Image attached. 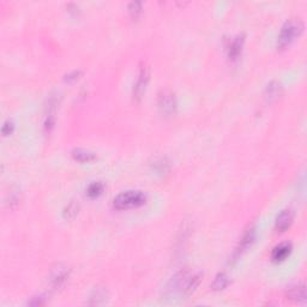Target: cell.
Returning <instances> with one entry per match:
<instances>
[{
  "label": "cell",
  "mask_w": 307,
  "mask_h": 307,
  "mask_svg": "<svg viewBox=\"0 0 307 307\" xmlns=\"http://www.w3.org/2000/svg\"><path fill=\"white\" fill-rule=\"evenodd\" d=\"M200 282H202V274L199 271H192L191 269L185 268L178 271L168 282L166 287V295L168 297L180 295L187 298L197 290Z\"/></svg>",
  "instance_id": "cell-1"
},
{
  "label": "cell",
  "mask_w": 307,
  "mask_h": 307,
  "mask_svg": "<svg viewBox=\"0 0 307 307\" xmlns=\"http://www.w3.org/2000/svg\"><path fill=\"white\" fill-rule=\"evenodd\" d=\"M304 23L300 18H290L282 26L277 37V50H284L304 31Z\"/></svg>",
  "instance_id": "cell-2"
},
{
  "label": "cell",
  "mask_w": 307,
  "mask_h": 307,
  "mask_svg": "<svg viewBox=\"0 0 307 307\" xmlns=\"http://www.w3.org/2000/svg\"><path fill=\"white\" fill-rule=\"evenodd\" d=\"M146 200V195L142 191H125L116 195L113 199V206L118 210H127V209L138 208L143 205Z\"/></svg>",
  "instance_id": "cell-3"
},
{
  "label": "cell",
  "mask_w": 307,
  "mask_h": 307,
  "mask_svg": "<svg viewBox=\"0 0 307 307\" xmlns=\"http://www.w3.org/2000/svg\"><path fill=\"white\" fill-rule=\"evenodd\" d=\"M59 100H60V96L58 92H52L47 99L45 107V118H43V131L46 133H51L56 124V114L58 111Z\"/></svg>",
  "instance_id": "cell-4"
},
{
  "label": "cell",
  "mask_w": 307,
  "mask_h": 307,
  "mask_svg": "<svg viewBox=\"0 0 307 307\" xmlns=\"http://www.w3.org/2000/svg\"><path fill=\"white\" fill-rule=\"evenodd\" d=\"M157 107L162 115L172 116L176 112V99L174 92L168 90H162L157 97Z\"/></svg>",
  "instance_id": "cell-5"
},
{
  "label": "cell",
  "mask_w": 307,
  "mask_h": 307,
  "mask_svg": "<svg viewBox=\"0 0 307 307\" xmlns=\"http://www.w3.org/2000/svg\"><path fill=\"white\" fill-rule=\"evenodd\" d=\"M70 273H71V270H70L69 266L64 264H58L56 268L52 269L50 277H48V282H50L52 289H61L66 284L67 279L70 277Z\"/></svg>",
  "instance_id": "cell-6"
},
{
  "label": "cell",
  "mask_w": 307,
  "mask_h": 307,
  "mask_svg": "<svg viewBox=\"0 0 307 307\" xmlns=\"http://www.w3.org/2000/svg\"><path fill=\"white\" fill-rule=\"evenodd\" d=\"M149 76H150V70H149L148 65L142 64L140 67V72H138V77L136 80V83L133 84L132 96L135 101H140L143 97L144 92H145L146 85L149 82Z\"/></svg>",
  "instance_id": "cell-7"
},
{
  "label": "cell",
  "mask_w": 307,
  "mask_h": 307,
  "mask_svg": "<svg viewBox=\"0 0 307 307\" xmlns=\"http://www.w3.org/2000/svg\"><path fill=\"white\" fill-rule=\"evenodd\" d=\"M254 240H256V229L252 227V228H250V229H247L245 234H244L243 238H241L240 243H239L238 247L235 249L234 254H233V259L234 260L238 259V258L240 257L244 252L247 251V250L252 246V244L254 243Z\"/></svg>",
  "instance_id": "cell-8"
},
{
  "label": "cell",
  "mask_w": 307,
  "mask_h": 307,
  "mask_svg": "<svg viewBox=\"0 0 307 307\" xmlns=\"http://www.w3.org/2000/svg\"><path fill=\"white\" fill-rule=\"evenodd\" d=\"M244 42H245V36L244 35H236V36L230 40L229 45L227 46V54L230 61H236L240 58Z\"/></svg>",
  "instance_id": "cell-9"
},
{
  "label": "cell",
  "mask_w": 307,
  "mask_h": 307,
  "mask_svg": "<svg viewBox=\"0 0 307 307\" xmlns=\"http://www.w3.org/2000/svg\"><path fill=\"white\" fill-rule=\"evenodd\" d=\"M293 221H294V211L292 209H284L276 217V230L277 232H284L292 225Z\"/></svg>",
  "instance_id": "cell-10"
},
{
  "label": "cell",
  "mask_w": 307,
  "mask_h": 307,
  "mask_svg": "<svg viewBox=\"0 0 307 307\" xmlns=\"http://www.w3.org/2000/svg\"><path fill=\"white\" fill-rule=\"evenodd\" d=\"M287 299L297 304H305L306 301V287L305 284H297L288 289Z\"/></svg>",
  "instance_id": "cell-11"
},
{
  "label": "cell",
  "mask_w": 307,
  "mask_h": 307,
  "mask_svg": "<svg viewBox=\"0 0 307 307\" xmlns=\"http://www.w3.org/2000/svg\"><path fill=\"white\" fill-rule=\"evenodd\" d=\"M282 95V85L279 81H271L268 85L265 86L264 97L268 102H273L279 99Z\"/></svg>",
  "instance_id": "cell-12"
},
{
  "label": "cell",
  "mask_w": 307,
  "mask_h": 307,
  "mask_svg": "<svg viewBox=\"0 0 307 307\" xmlns=\"http://www.w3.org/2000/svg\"><path fill=\"white\" fill-rule=\"evenodd\" d=\"M107 299H108L107 289L103 287H96L94 290H92L90 298H89L88 304L92 306L103 305V304L107 303Z\"/></svg>",
  "instance_id": "cell-13"
},
{
  "label": "cell",
  "mask_w": 307,
  "mask_h": 307,
  "mask_svg": "<svg viewBox=\"0 0 307 307\" xmlns=\"http://www.w3.org/2000/svg\"><path fill=\"white\" fill-rule=\"evenodd\" d=\"M290 252H292V244L282 243L274 249L273 253H271V259L274 262H282L289 256Z\"/></svg>",
  "instance_id": "cell-14"
},
{
  "label": "cell",
  "mask_w": 307,
  "mask_h": 307,
  "mask_svg": "<svg viewBox=\"0 0 307 307\" xmlns=\"http://www.w3.org/2000/svg\"><path fill=\"white\" fill-rule=\"evenodd\" d=\"M71 155L73 159L78 162H90L94 161L96 159V155H95L92 151L85 150V149H73L71 151Z\"/></svg>",
  "instance_id": "cell-15"
},
{
  "label": "cell",
  "mask_w": 307,
  "mask_h": 307,
  "mask_svg": "<svg viewBox=\"0 0 307 307\" xmlns=\"http://www.w3.org/2000/svg\"><path fill=\"white\" fill-rule=\"evenodd\" d=\"M228 284H229V276L227 274L221 273L215 277L213 284H211V288H213V290L219 292V290L225 289L228 287Z\"/></svg>",
  "instance_id": "cell-16"
},
{
  "label": "cell",
  "mask_w": 307,
  "mask_h": 307,
  "mask_svg": "<svg viewBox=\"0 0 307 307\" xmlns=\"http://www.w3.org/2000/svg\"><path fill=\"white\" fill-rule=\"evenodd\" d=\"M103 190H105V185L101 181H94L86 189V195L89 198H97L102 195Z\"/></svg>",
  "instance_id": "cell-17"
},
{
  "label": "cell",
  "mask_w": 307,
  "mask_h": 307,
  "mask_svg": "<svg viewBox=\"0 0 307 307\" xmlns=\"http://www.w3.org/2000/svg\"><path fill=\"white\" fill-rule=\"evenodd\" d=\"M153 169L157 174H165V173H167L169 170V162L165 157H159V159H156L154 161Z\"/></svg>",
  "instance_id": "cell-18"
},
{
  "label": "cell",
  "mask_w": 307,
  "mask_h": 307,
  "mask_svg": "<svg viewBox=\"0 0 307 307\" xmlns=\"http://www.w3.org/2000/svg\"><path fill=\"white\" fill-rule=\"evenodd\" d=\"M127 10H129V15L130 17L132 18L133 21H137L138 18L140 17L143 12V7H142V2L140 1H131L127 6Z\"/></svg>",
  "instance_id": "cell-19"
},
{
  "label": "cell",
  "mask_w": 307,
  "mask_h": 307,
  "mask_svg": "<svg viewBox=\"0 0 307 307\" xmlns=\"http://www.w3.org/2000/svg\"><path fill=\"white\" fill-rule=\"evenodd\" d=\"M78 209H80V206H78V203H76L75 200H71L69 204L65 206L62 215H64V217L66 220H73L76 216H77Z\"/></svg>",
  "instance_id": "cell-20"
},
{
  "label": "cell",
  "mask_w": 307,
  "mask_h": 307,
  "mask_svg": "<svg viewBox=\"0 0 307 307\" xmlns=\"http://www.w3.org/2000/svg\"><path fill=\"white\" fill-rule=\"evenodd\" d=\"M13 130H15V124H13L11 120H6L4 124H2L1 133H2V136H5V137H6V136H10L11 133L13 132Z\"/></svg>",
  "instance_id": "cell-21"
},
{
  "label": "cell",
  "mask_w": 307,
  "mask_h": 307,
  "mask_svg": "<svg viewBox=\"0 0 307 307\" xmlns=\"http://www.w3.org/2000/svg\"><path fill=\"white\" fill-rule=\"evenodd\" d=\"M80 71H73L72 73H70V75L66 76V78L65 80L66 81H72V80H77L78 76H80Z\"/></svg>",
  "instance_id": "cell-22"
}]
</instances>
